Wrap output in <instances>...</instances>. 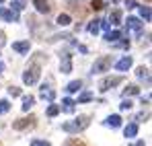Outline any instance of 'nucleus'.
Returning a JSON list of instances; mask_svg holds the SVG:
<instances>
[{
	"instance_id": "f257e3e1",
	"label": "nucleus",
	"mask_w": 152,
	"mask_h": 146,
	"mask_svg": "<svg viewBox=\"0 0 152 146\" xmlns=\"http://www.w3.org/2000/svg\"><path fill=\"white\" fill-rule=\"evenodd\" d=\"M88 123H91V117H88V115H78L76 120L64 123V125H62V130H64V132H68V134H78V132L86 130V128H88Z\"/></svg>"
},
{
	"instance_id": "f03ea898",
	"label": "nucleus",
	"mask_w": 152,
	"mask_h": 146,
	"mask_svg": "<svg viewBox=\"0 0 152 146\" xmlns=\"http://www.w3.org/2000/svg\"><path fill=\"white\" fill-rule=\"evenodd\" d=\"M39 74H41L39 72V66L31 64L25 72H23V82H25V84H35V82L39 80Z\"/></svg>"
},
{
	"instance_id": "7ed1b4c3",
	"label": "nucleus",
	"mask_w": 152,
	"mask_h": 146,
	"mask_svg": "<svg viewBox=\"0 0 152 146\" xmlns=\"http://www.w3.org/2000/svg\"><path fill=\"white\" fill-rule=\"evenodd\" d=\"M119 82H124V76H107V78H103V80H101L99 91H101V93H105V91H109V89L117 87Z\"/></svg>"
},
{
	"instance_id": "20e7f679",
	"label": "nucleus",
	"mask_w": 152,
	"mask_h": 146,
	"mask_svg": "<svg viewBox=\"0 0 152 146\" xmlns=\"http://www.w3.org/2000/svg\"><path fill=\"white\" fill-rule=\"evenodd\" d=\"M109 66H111V58H109V56H101L99 60H95V64H93V72H95V74L107 72Z\"/></svg>"
},
{
	"instance_id": "39448f33",
	"label": "nucleus",
	"mask_w": 152,
	"mask_h": 146,
	"mask_svg": "<svg viewBox=\"0 0 152 146\" xmlns=\"http://www.w3.org/2000/svg\"><path fill=\"white\" fill-rule=\"evenodd\" d=\"M33 125H35V117H33V115L12 122V128H15V130H25V128H33Z\"/></svg>"
},
{
	"instance_id": "423d86ee",
	"label": "nucleus",
	"mask_w": 152,
	"mask_h": 146,
	"mask_svg": "<svg viewBox=\"0 0 152 146\" xmlns=\"http://www.w3.org/2000/svg\"><path fill=\"white\" fill-rule=\"evenodd\" d=\"M60 72H62V74H70V72H72V56H70V54H64V56H62Z\"/></svg>"
},
{
	"instance_id": "0eeeda50",
	"label": "nucleus",
	"mask_w": 152,
	"mask_h": 146,
	"mask_svg": "<svg viewBox=\"0 0 152 146\" xmlns=\"http://www.w3.org/2000/svg\"><path fill=\"white\" fill-rule=\"evenodd\" d=\"M0 19H4V21H8V23H17L19 21V12L17 10H8V8H0Z\"/></svg>"
},
{
	"instance_id": "6e6552de",
	"label": "nucleus",
	"mask_w": 152,
	"mask_h": 146,
	"mask_svg": "<svg viewBox=\"0 0 152 146\" xmlns=\"http://www.w3.org/2000/svg\"><path fill=\"white\" fill-rule=\"evenodd\" d=\"M132 64H134V60H132L129 56H124V58L115 64V68H117V70H121V72H126V70H129V68H132Z\"/></svg>"
},
{
	"instance_id": "1a4fd4ad",
	"label": "nucleus",
	"mask_w": 152,
	"mask_h": 146,
	"mask_svg": "<svg viewBox=\"0 0 152 146\" xmlns=\"http://www.w3.org/2000/svg\"><path fill=\"white\" fill-rule=\"evenodd\" d=\"M12 49H15V51H19V54H27V51L31 49V43H29V39L15 41V43H12Z\"/></svg>"
},
{
	"instance_id": "9d476101",
	"label": "nucleus",
	"mask_w": 152,
	"mask_h": 146,
	"mask_svg": "<svg viewBox=\"0 0 152 146\" xmlns=\"http://www.w3.org/2000/svg\"><path fill=\"white\" fill-rule=\"evenodd\" d=\"M33 4H35L37 12H41V15H48V12L51 10V6H50L48 0H33Z\"/></svg>"
},
{
	"instance_id": "9b49d317",
	"label": "nucleus",
	"mask_w": 152,
	"mask_h": 146,
	"mask_svg": "<svg viewBox=\"0 0 152 146\" xmlns=\"http://www.w3.org/2000/svg\"><path fill=\"white\" fill-rule=\"evenodd\" d=\"M62 109H64L66 113H74V109H76V101H74V99H70V97H66L64 101H62Z\"/></svg>"
},
{
	"instance_id": "f8f14e48",
	"label": "nucleus",
	"mask_w": 152,
	"mask_h": 146,
	"mask_svg": "<svg viewBox=\"0 0 152 146\" xmlns=\"http://www.w3.org/2000/svg\"><path fill=\"white\" fill-rule=\"evenodd\" d=\"M41 99H43V101H53V99H56V91L43 84V87H41Z\"/></svg>"
},
{
	"instance_id": "ddd939ff",
	"label": "nucleus",
	"mask_w": 152,
	"mask_h": 146,
	"mask_svg": "<svg viewBox=\"0 0 152 146\" xmlns=\"http://www.w3.org/2000/svg\"><path fill=\"white\" fill-rule=\"evenodd\" d=\"M136 134H138V123H127L124 128V136L126 138H136Z\"/></svg>"
},
{
	"instance_id": "4468645a",
	"label": "nucleus",
	"mask_w": 152,
	"mask_h": 146,
	"mask_svg": "<svg viewBox=\"0 0 152 146\" xmlns=\"http://www.w3.org/2000/svg\"><path fill=\"white\" fill-rule=\"evenodd\" d=\"M109 23L111 25H121V10H119V8H115V10L109 12Z\"/></svg>"
},
{
	"instance_id": "2eb2a0df",
	"label": "nucleus",
	"mask_w": 152,
	"mask_h": 146,
	"mask_svg": "<svg viewBox=\"0 0 152 146\" xmlns=\"http://www.w3.org/2000/svg\"><path fill=\"white\" fill-rule=\"evenodd\" d=\"M105 125H107V128H119V125H121V117H119V115H109V117L105 120Z\"/></svg>"
},
{
	"instance_id": "dca6fc26",
	"label": "nucleus",
	"mask_w": 152,
	"mask_h": 146,
	"mask_svg": "<svg viewBox=\"0 0 152 146\" xmlns=\"http://www.w3.org/2000/svg\"><path fill=\"white\" fill-rule=\"evenodd\" d=\"M127 29H134V31H142V23H140V19H136V17H129L127 19Z\"/></svg>"
},
{
	"instance_id": "f3484780",
	"label": "nucleus",
	"mask_w": 152,
	"mask_h": 146,
	"mask_svg": "<svg viewBox=\"0 0 152 146\" xmlns=\"http://www.w3.org/2000/svg\"><path fill=\"white\" fill-rule=\"evenodd\" d=\"M136 76H138L140 80H146V82H150V70H148V68H144V66H140V68L136 70Z\"/></svg>"
},
{
	"instance_id": "a211bd4d",
	"label": "nucleus",
	"mask_w": 152,
	"mask_h": 146,
	"mask_svg": "<svg viewBox=\"0 0 152 146\" xmlns=\"http://www.w3.org/2000/svg\"><path fill=\"white\" fill-rule=\"evenodd\" d=\"M105 39L109 41V43H113V41H117V39H121V31H107V35H105Z\"/></svg>"
},
{
	"instance_id": "6ab92c4d",
	"label": "nucleus",
	"mask_w": 152,
	"mask_h": 146,
	"mask_svg": "<svg viewBox=\"0 0 152 146\" xmlns=\"http://www.w3.org/2000/svg\"><path fill=\"white\" fill-rule=\"evenodd\" d=\"M140 17L146 21V23H150V19H152V12H150V6H140Z\"/></svg>"
},
{
	"instance_id": "aec40b11",
	"label": "nucleus",
	"mask_w": 152,
	"mask_h": 146,
	"mask_svg": "<svg viewBox=\"0 0 152 146\" xmlns=\"http://www.w3.org/2000/svg\"><path fill=\"white\" fill-rule=\"evenodd\" d=\"M134 95H140V89L136 84H127V89H124V97H134Z\"/></svg>"
},
{
	"instance_id": "412c9836",
	"label": "nucleus",
	"mask_w": 152,
	"mask_h": 146,
	"mask_svg": "<svg viewBox=\"0 0 152 146\" xmlns=\"http://www.w3.org/2000/svg\"><path fill=\"white\" fill-rule=\"evenodd\" d=\"M33 105H35V97H31V95L23 97V105H21V107H23V111H29Z\"/></svg>"
},
{
	"instance_id": "4be33fe9",
	"label": "nucleus",
	"mask_w": 152,
	"mask_h": 146,
	"mask_svg": "<svg viewBox=\"0 0 152 146\" xmlns=\"http://www.w3.org/2000/svg\"><path fill=\"white\" fill-rule=\"evenodd\" d=\"M80 89H82V82H80V80H72V82H68V87H66L68 93H78Z\"/></svg>"
},
{
	"instance_id": "5701e85b",
	"label": "nucleus",
	"mask_w": 152,
	"mask_h": 146,
	"mask_svg": "<svg viewBox=\"0 0 152 146\" xmlns=\"http://www.w3.org/2000/svg\"><path fill=\"white\" fill-rule=\"evenodd\" d=\"M56 23L60 25V27H66V25H70L72 23V19H70V15H66V12H62L60 17H58V21Z\"/></svg>"
},
{
	"instance_id": "b1692460",
	"label": "nucleus",
	"mask_w": 152,
	"mask_h": 146,
	"mask_svg": "<svg viewBox=\"0 0 152 146\" xmlns=\"http://www.w3.org/2000/svg\"><path fill=\"white\" fill-rule=\"evenodd\" d=\"M27 0H10V6H12V10H17V12H21L23 8H25Z\"/></svg>"
},
{
	"instance_id": "393cba45",
	"label": "nucleus",
	"mask_w": 152,
	"mask_h": 146,
	"mask_svg": "<svg viewBox=\"0 0 152 146\" xmlns=\"http://www.w3.org/2000/svg\"><path fill=\"white\" fill-rule=\"evenodd\" d=\"M99 29H101V21H99V19H97V21H91V23H88V33L97 35V33H99Z\"/></svg>"
},
{
	"instance_id": "a878e982",
	"label": "nucleus",
	"mask_w": 152,
	"mask_h": 146,
	"mask_svg": "<svg viewBox=\"0 0 152 146\" xmlns=\"http://www.w3.org/2000/svg\"><path fill=\"white\" fill-rule=\"evenodd\" d=\"M8 109H10V103H8L6 99H2V101H0V115L8 113Z\"/></svg>"
},
{
	"instance_id": "bb28decb",
	"label": "nucleus",
	"mask_w": 152,
	"mask_h": 146,
	"mask_svg": "<svg viewBox=\"0 0 152 146\" xmlns=\"http://www.w3.org/2000/svg\"><path fill=\"white\" fill-rule=\"evenodd\" d=\"M58 113H60V105H50V107H48V115H50V117H56Z\"/></svg>"
},
{
	"instance_id": "cd10ccee",
	"label": "nucleus",
	"mask_w": 152,
	"mask_h": 146,
	"mask_svg": "<svg viewBox=\"0 0 152 146\" xmlns=\"http://www.w3.org/2000/svg\"><path fill=\"white\" fill-rule=\"evenodd\" d=\"M91 99H93V93H88V91H86V93H82V95L78 97V103H88Z\"/></svg>"
},
{
	"instance_id": "c85d7f7f",
	"label": "nucleus",
	"mask_w": 152,
	"mask_h": 146,
	"mask_svg": "<svg viewBox=\"0 0 152 146\" xmlns=\"http://www.w3.org/2000/svg\"><path fill=\"white\" fill-rule=\"evenodd\" d=\"M8 95L10 97H21V89L19 87H8Z\"/></svg>"
},
{
	"instance_id": "c756f323",
	"label": "nucleus",
	"mask_w": 152,
	"mask_h": 146,
	"mask_svg": "<svg viewBox=\"0 0 152 146\" xmlns=\"http://www.w3.org/2000/svg\"><path fill=\"white\" fill-rule=\"evenodd\" d=\"M91 8H93V10H101L103 8V0H93V2H91Z\"/></svg>"
},
{
	"instance_id": "7c9ffc66",
	"label": "nucleus",
	"mask_w": 152,
	"mask_h": 146,
	"mask_svg": "<svg viewBox=\"0 0 152 146\" xmlns=\"http://www.w3.org/2000/svg\"><path fill=\"white\" fill-rule=\"evenodd\" d=\"M119 109H121V111H129V109H132V101H129V99H127V101H121Z\"/></svg>"
},
{
	"instance_id": "2f4dec72",
	"label": "nucleus",
	"mask_w": 152,
	"mask_h": 146,
	"mask_svg": "<svg viewBox=\"0 0 152 146\" xmlns=\"http://www.w3.org/2000/svg\"><path fill=\"white\" fill-rule=\"evenodd\" d=\"M113 43H115L119 49H127L129 48V41H127V39H124V41H113Z\"/></svg>"
},
{
	"instance_id": "473e14b6",
	"label": "nucleus",
	"mask_w": 152,
	"mask_h": 146,
	"mask_svg": "<svg viewBox=\"0 0 152 146\" xmlns=\"http://www.w3.org/2000/svg\"><path fill=\"white\" fill-rule=\"evenodd\" d=\"M31 146H51V144L48 142V140H33V142H31Z\"/></svg>"
},
{
	"instance_id": "72a5a7b5",
	"label": "nucleus",
	"mask_w": 152,
	"mask_h": 146,
	"mask_svg": "<svg viewBox=\"0 0 152 146\" xmlns=\"http://www.w3.org/2000/svg\"><path fill=\"white\" fill-rule=\"evenodd\" d=\"M126 6L127 8H136L138 4H136V0H126Z\"/></svg>"
},
{
	"instance_id": "f704fd0d",
	"label": "nucleus",
	"mask_w": 152,
	"mask_h": 146,
	"mask_svg": "<svg viewBox=\"0 0 152 146\" xmlns=\"http://www.w3.org/2000/svg\"><path fill=\"white\" fill-rule=\"evenodd\" d=\"M6 43V35H4V31H0V48Z\"/></svg>"
},
{
	"instance_id": "c9c22d12",
	"label": "nucleus",
	"mask_w": 152,
	"mask_h": 146,
	"mask_svg": "<svg viewBox=\"0 0 152 146\" xmlns=\"http://www.w3.org/2000/svg\"><path fill=\"white\" fill-rule=\"evenodd\" d=\"M66 146H84V144H80V142H76V140H68Z\"/></svg>"
},
{
	"instance_id": "e433bc0d",
	"label": "nucleus",
	"mask_w": 152,
	"mask_h": 146,
	"mask_svg": "<svg viewBox=\"0 0 152 146\" xmlns=\"http://www.w3.org/2000/svg\"><path fill=\"white\" fill-rule=\"evenodd\" d=\"M134 146H144V142H142V140H138V142H136Z\"/></svg>"
},
{
	"instance_id": "4c0bfd02",
	"label": "nucleus",
	"mask_w": 152,
	"mask_h": 146,
	"mask_svg": "<svg viewBox=\"0 0 152 146\" xmlns=\"http://www.w3.org/2000/svg\"><path fill=\"white\" fill-rule=\"evenodd\" d=\"M4 72V64H2V62H0V74Z\"/></svg>"
},
{
	"instance_id": "58836bf2",
	"label": "nucleus",
	"mask_w": 152,
	"mask_h": 146,
	"mask_svg": "<svg viewBox=\"0 0 152 146\" xmlns=\"http://www.w3.org/2000/svg\"><path fill=\"white\" fill-rule=\"evenodd\" d=\"M0 2H4V0H0Z\"/></svg>"
}]
</instances>
